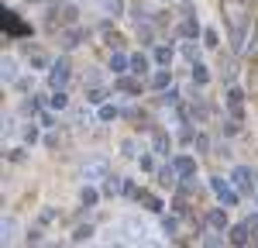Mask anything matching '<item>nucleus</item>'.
<instances>
[{
    "label": "nucleus",
    "mask_w": 258,
    "mask_h": 248,
    "mask_svg": "<svg viewBox=\"0 0 258 248\" xmlns=\"http://www.w3.org/2000/svg\"><path fill=\"white\" fill-rule=\"evenodd\" d=\"M48 83H52V90H62L66 83H69V62L59 59L55 66H52V73H48Z\"/></svg>",
    "instance_id": "obj_1"
},
{
    "label": "nucleus",
    "mask_w": 258,
    "mask_h": 248,
    "mask_svg": "<svg viewBox=\"0 0 258 248\" xmlns=\"http://www.w3.org/2000/svg\"><path fill=\"white\" fill-rule=\"evenodd\" d=\"M117 231H127V238H131V241H141V238L148 234V224H138V221L131 217V221H120Z\"/></svg>",
    "instance_id": "obj_2"
},
{
    "label": "nucleus",
    "mask_w": 258,
    "mask_h": 248,
    "mask_svg": "<svg viewBox=\"0 0 258 248\" xmlns=\"http://www.w3.org/2000/svg\"><path fill=\"white\" fill-rule=\"evenodd\" d=\"M231 179H234V186H238V190H251V179H255V176H251V169H244V165H238V169H234V176H231Z\"/></svg>",
    "instance_id": "obj_3"
},
{
    "label": "nucleus",
    "mask_w": 258,
    "mask_h": 248,
    "mask_svg": "<svg viewBox=\"0 0 258 248\" xmlns=\"http://www.w3.org/2000/svg\"><path fill=\"white\" fill-rule=\"evenodd\" d=\"M214 193H217V197H220V200H224V204H227V207H231V204H234V200H238V193H234L231 186L224 183V179H214Z\"/></svg>",
    "instance_id": "obj_4"
},
{
    "label": "nucleus",
    "mask_w": 258,
    "mask_h": 248,
    "mask_svg": "<svg viewBox=\"0 0 258 248\" xmlns=\"http://www.w3.org/2000/svg\"><path fill=\"white\" fill-rule=\"evenodd\" d=\"M172 165H176L179 176H186V179H189V176H193V169H197V162H193L189 155H176V159H172Z\"/></svg>",
    "instance_id": "obj_5"
},
{
    "label": "nucleus",
    "mask_w": 258,
    "mask_h": 248,
    "mask_svg": "<svg viewBox=\"0 0 258 248\" xmlns=\"http://www.w3.org/2000/svg\"><path fill=\"white\" fill-rule=\"evenodd\" d=\"M248 231H251L248 224H238V227H231V241H234V245H248V241H251V234H248Z\"/></svg>",
    "instance_id": "obj_6"
},
{
    "label": "nucleus",
    "mask_w": 258,
    "mask_h": 248,
    "mask_svg": "<svg viewBox=\"0 0 258 248\" xmlns=\"http://www.w3.org/2000/svg\"><path fill=\"white\" fill-rule=\"evenodd\" d=\"M103 172H107V162H103V159H97V162H90L86 169H83V176H86V179H100Z\"/></svg>",
    "instance_id": "obj_7"
},
{
    "label": "nucleus",
    "mask_w": 258,
    "mask_h": 248,
    "mask_svg": "<svg viewBox=\"0 0 258 248\" xmlns=\"http://www.w3.org/2000/svg\"><path fill=\"white\" fill-rule=\"evenodd\" d=\"M4 83H18V59H4Z\"/></svg>",
    "instance_id": "obj_8"
},
{
    "label": "nucleus",
    "mask_w": 258,
    "mask_h": 248,
    "mask_svg": "<svg viewBox=\"0 0 258 248\" xmlns=\"http://www.w3.org/2000/svg\"><path fill=\"white\" fill-rule=\"evenodd\" d=\"M14 238H18V221L4 217V241H14Z\"/></svg>",
    "instance_id": "obj_9"
},
{
    "label": "nucleus",
    "mask_w": 258,
    "mask_h": 248,
    "mask_svg": "<svg viewBox=\"0 0 258 248\" xmlns=\"http://www.w3.org/2000/svg\"><path fill=\"white\" fill-rule=\"evenodd\" d=\"M169 83H172V73H169V69H159V73H155V76H152V86H169Z\"/></svg>",
    "instance_id": "obj_10"
},
{
    "label": "nucleus",
    "mask_w": 258,
    "mask_h": 248,
    "mask_svg": "<svg viewBox=\"0 0 258 248\" xmlns=\"http://www.w3.org/2000/svg\"><path fill=\"white\" fill-rule=\"evenodd\" d=\"M207 80H210V73H207V66H200V62H193V83H200V86H203Z\"/></svg>",
    "instance_id": "obj_11"
},
{
    "label": "nucleus",
    "mask_w": 258,
    "mask_h": 248,
    "mask_svg": "<svg viewBox=\"0 0 258 248\" xmlns=\"http://www.w3.org/2000/svg\"><path fill=\"white\" fill-rule=\"evenodd\" d=\"M131 73L145 76V73H148V59H145V55H135V59H131Z\"/></svg>",
    "instance_id": "obj_12"
},
{
    "label": "nucleus",
    "mask_w": 258,
    "mask_h": 248,
    "mask_svg": "<svg viewBox=\"0 0 258 248\" xmlns=\"http://www.w3.org/2000/svg\"><path fill=\"white\" fill-rule=\"evenodd\" d=\"M176 176H179V172H176V165H169V169H162V172H159L162 186H172V183H176Z\"/></svg>",
    "instance_id": "obj_13"
},
{
    "label": "nucleus",
    "mask_w": 258,
    "mask_h": 248,
    "mask_svg": "<svg viewBox=\"0 0 258 248\" xmlns=\"http://www.w3.org/2000/svg\"><path fill=\"white\" fill-rule=\"evenodd\" d=\"M103 190H107L110 197H114V193H120V190H124V183H120V176H107V186H103Z\"/></svg>",
    "instance_id": "obj_14"
},
{
    "label": "nucleus",
    "mask_w": 258,
    "mask_h": 248,
    "mask_svg": "<svg viewBox=\"0 0 258 248\" xmlns=\"http://www.w3.org/2000/svg\"><path fill=\"white\" fill-rule=\"evenodd\" d=\"M127 66H131V59H124V55H110V69H114V73H124Z\"/></svg>",
    "instance_id": "obj_15"
},
{
    "label": "nucleus",
    "mask_w": 258,
    "mask_h": 248,
    "mask_svg": "<svg viewBox=\"0 0 258 248\" xmlns=\"http://www.w3.org/2000/svg\"><path fill=\"white\" fill-rule=\"evenodd\" d=\"M227 107H231L234 114H241V90H231V93H227Z\"/></svg>",
    "instance_id": "obj_16"
},
{
    "label": "nucleus",
    "mask_w": 258,
    "mask_h": 248,
    "mask_svg": "<svg viewBox=\"0 0 258 248\" xmlns=\"http://www.w3.org/2000/svg\"><path fill=\"white\" fill-rule=\"evenodd\" d=\"M48 103H52V110H62V107L69 103V100H66V90H55V93H52V100H48Z\"/></svg>",
    "instance_id": "obj_17"
},
{
    "label": "nucleus",
    "mask_w": 258,
    "mask_h": 248,
    "mask_svg": "<svg viewBox=\"0 0 258 248\" xmlns=\"http://www.w3.org/2000/svg\"><path fill=\"white\" fill-rule=\"evenodd\" d=\"M214 227H227V217H224V210H210V217H207Z\"/></svg>",
    "instance_id": "obj_18"
},
{
    "label": "nucleus",
    "mask_w": 258,
    "mask_h": 248,
    "mask_svg": "<svg viewBox=\"0 0 258 248\" xmlns=\"http://www.w3.org/2000/svg\"><path fill=\"white\" fill-rule=\"evenodd\" d=\"M182 55H186V59H193V62H197V59H200V48L193 45V41H186V45H182Z\"/></svg>",
    "instance_id": "obj_19"
},
{
    "label": "nucleus",
    "mask_w": 258,
    "mask_h": 248,
    "mask_svg": "<svg viewBox=\"0 0 258 248\" xmlns=\"http://www.w3.org/2000/svg\"><path fill=\"white\" fill-rule=\"evenodd\" d=\"M155 59H159L162 66H165V62H172V48H165V45H162L159 52H155Z\"/></svg>",
    "instance_id": "obj_20"
},
{
    "label": "nucleus",
    "mask_w": 258,
    "mask_h": 248,
    "mask_svg": "<svg viewBox=\"0 0 258 248\" xmlns=\"http://www.w3.org/2000/svg\"><path fill=\"white\" fill-rule=\"evenodd\" d=\"M248 52H255V55H258V28L248 35Z\"/></svg>",
    "instance_id": "obj_21"
},
{
    "label": "nucleus",
    "mask_w": 258,
    "mask_h": 248,
    "mask_svg": "<svg viewBox=\"0 0 258 248\" xmlns=\"http://www.w3.org/2000/svg\"><path fill=\"white\" fill-rule=\"evenodd\" d=\"M120 90H127V93H138L141 83H131V80H120Z\"/></svg>",
    "instance_id": "obj_22"
},
{
    "label": "nucleus",
    "mask_w": 258,
    "mask_h": 248,
    "mask_svg": "<svg viewBox=\"0 0 258 248\" xmlns=\"http://www.w3.org/2000/svg\"><path fill=\"white\" fill-rule=\"evenodd\" d=\"M110 117H117V110L114 107H100V121H110Z\"/></svg>",
    "instance_id": "obj_23"
},
{
    "label": "nucleus",
    "mask_w": 258,
    "mask_h": 248,
    "mask_svg": "<svg viewBox=\"0 0 258 248\" xmlns=\"http://www.w3.org/2000/svg\"><path fill=\"white\" fill-rule=\"evenodd\" d=\"M165 148H169V142H165V135H155V152H162V155H165Z\"/></svg>",
    "instance_id": "obj_24"
},
{
    "label": "nucleus",
    "mask_w": 258,
    "mask_h": 248,
    "mask_svg": "<svg viewBox=\"0 0 258 248\" xmlns=\"http://www.w3.org/2000/svg\"><path fill=\"white\" fill-rule=\"evenodd\" d=\"M90 234H93V227H76V234H73V238L83 241V238H90Z\"/></svg>",
    "instance_id": "obj_25"
},
{
    "label": "nucleus",
    "mask_w": 258,
    "mask_h": 248,
    "mask_svg": "<svg viewBox=\"0 0 258 248\" xmlns=\"http://www.w3.org/2000/svg\"><path fill=\"white\" fill-rule=\"evenodd\" d=\"M103 97H107L103 90H90V103H103Z\"/></svg>",
    "instance_id": "obj_26"
},
{
    "label": "nucleus",
    "mask_w": 258,
    "mask_h": 248,
    "mask_svg": "<svg viewBox=\"0 0 258 248\" xmlns=\"http://www.w3.org/2000/svg\"><path fill=\"white\" fill-rule=\"evenodd\" d=\"M103 11H114V14H117V11H120V0H103Z\"/></svg>",
    "instance_id": "obj_27"
},
{
    "label": "nucleus",
    "mask_w": 258,
    "mask_h": 248,
    "mask_svg": "<svg viewBox=\"0 0 258 248\" xmlns=\"http://www.w3.org/2000/svg\"><path fill=\"white\" fill-rule=\"evenodd\" d=\"M162 227H165V231H169V234H176V231H179V224H176V221H169V217H165V221H162Z\"/></svg>",
    "instance_id": "obj_28"
},
{
    "label": "nucleus",
    "mask_w": 258,
    "mask_h": 248,
    "mask_svg": "<svg viewBox=\"0 0 258 248\" xmlns=\"http://www.w3.org/2000/svg\"><path fill=\"white\" fill-rule=\"evenodd\" d=\"M83 204H97V193L93 190H83Z\"/></svg>",
    "instance_id": "obj_29"
},
{
    "label": "nucleus",
    "mask_w": 258,
    "mask_h": 248,
    "mask_svg": "<svg viewBox=\"0 0 258 248\" xmlns=\"http://www.w3.org/2000/svg\"><path fill=\"white\" fill-rule=\"evenodd\" d=\"M248 227H251V231L258 234V214H255V217H248Z\"/></svg>",
    "instance_id": "obj_30"
}]
</instances>
